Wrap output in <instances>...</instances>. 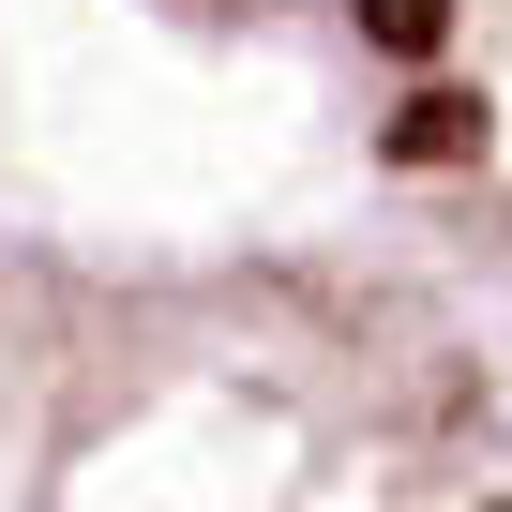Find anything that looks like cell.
Listing matches in <instances>:
<instances>
[{
	"label": "cell",
	"mask_w": 512,
	"mask_h": 512,
	"mask_svg": "<svg viewBox=\"0 0 512 512\" xmlns=\"http://www.w3.org/2000/svg\"><path fill=\"white\" fill-rule=\"evenodd\" d=\"M452 151H467V211H482V241L512 256V0L467 31V61H452Z\"/></svg>",
	"instance_id": "7a4b0ae2"
},
{
	"label": "cell",
	"mask_w": 512,
	"mask_h": 512,
	"mask_svg": "<svg viewBox=\"0 0 512 512\" xmlns=\"http://www.w3.org/2000/svg\"><path fill=\"white\" fill-rule=\"evenodd\" d=\"M317 16H452V46H467V31L497 16V0H317Z\"/></svg>",
	"instance_id": "3957f363"
},
{
	"label": "cell",
	"mask_w": 512,
	"mask_h": 512,
	"mask_svg": "<svg viewBox=\"0 0 512 512\" xmlns=\"http://www.w3.org/2000/svg\"><path fill=\"white\" fill-rule=\"evenodd\" d=\"M0 512H512V377L317 256H0Z\"/></svg>",
	"instance_id": "6da1fadb"
}]
</instances>
